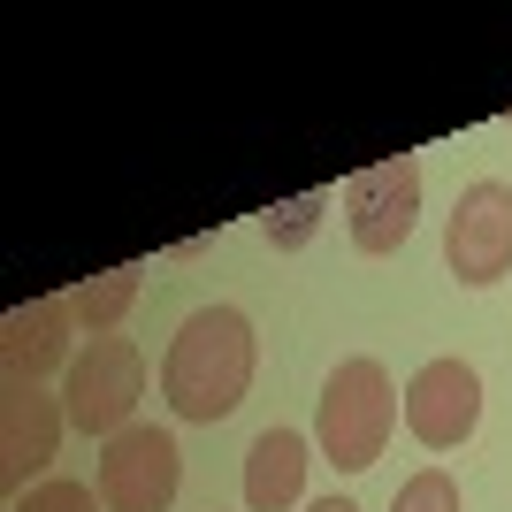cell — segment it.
<instances>
[{"label":"cell","instance_id":"obj_1","mask_svg":"<svg viewBox=\"0 0 512 512\" xmlns=\"http://www.w3.org/2000/svg\"><path fill=\"white\" fill-rule=\"evenodd\" d=\"M245 390H253V321L237 306H199L169 337L161 398L176 406V421H230Z\"/></svg>","mask_w":512,"mask_h":512},{"label":"cell","instance_id":"obj_2","mask_svg":"<svg viewBox=\"0 0 512 512\" xmlns=\"http://www.w3.org/2000/svg\"><path fill=\"white\" fill-rule=\"evenodd\" d=\"M390 428H398V390H390L383 360H337V375L321 383V406H314V444L337 474H367L383 459Z\"/></svg>","mask_w":512,"mask_h":512},{"label":"cell","instance_id":"obj_3","mask_svg":"<svg viewBox=\"0 0 512 512\" xmlns=\"http://www.w3.org/2000/svg\"><path fill=\"white\" fill-rule=\"evenodd\" d=\"M138 398H146V360L130 337H92L62 375V413L85 436H123L138 421Z\"/></svg>","mask_w":512,"mask_h":512},{"label":"cell","instance_id":"obj_4","mask_svg":"<svg viewBox=\"0 0 512 512\" xmlns=\"http://www.w3.org/2000/svg\"><path fill=\"white\" fill-rule=\"evenodd\" d=\"M176 482H184V451L169 428L130 421L123 436L100 444V505L107 512H169Z\"/></svg>","mask_w":512,"mask_h":512},{"label":"cell","instance_id":"obj_5","mask_svg":"<svg viewBox=\"0 0 512 512\" xmlns=\"http://www.w3.org/2000/svg\"><path fill=\"white\" fill-rule=\"evenodd\" d=\"M444 268L459 283H474V291L512 276V184L482 176V184L459 192V207L444 222Z\"/></svg>","mask_w":512,"mask_h":512},{"label":"cell","instance_id":"obj_6","mask_svg":"<svg viewBox=\"0 0 512 512\" xmlns=\"http://www.w3.org/2000/svg\"><path fill=\"white\" fill-rule=\"evenodd\" d=\"M344 222H352V245L360 253H398L421 222V161L413 153H390L375 169H360L344 184Z\"/></svg>","mask_w":512,"mask_h":512},{"label":"cell","instance_id":"obj_7","mask_svg":"<svg viewBox=\"0 0 512 512\" xmlns=\"http://www.w3.org/2000/svg\"><path fill=\"white\" fill-rule=\"evenodd\" d=\"M482 421V375L467 360H428L406 383V428L421 451H459Z\"/></svg>","mask_w":512,"mask_h":512},{"label":"cell","instance_id":"obj_8","mask_svg":"<svg viewBox=\"0 0 512 512\" xmlns=\"http://www.w3.org/2000/svg\"><path fill=\"white\" fill-rule=\"evenodd\" d=\"M69 413L46 398L39 383H8L0 390V482L8 490H31V474H46L54 444H62Z\"/></svg>","mask_w":512,"mask_h":512},{"label":"cell","instance_id":"obj_9","mask_svg":"<svg viewBox=\"0 0 512 512\" xmlns=\"http://www.w3.org/2000/svg\"><path fill=\"white\" fill-rule=\"evenodd\" d=\"M69 329H77V314H69V291L62 299H31L16 306V314L0 321V367H8V383H46L54 367L69 375Z\"/></svg>","mask_w":512,"mask_h":512},{"label":"cell","instance_id":"obj_10","mask_svg":"<svg viewBox=\"0 0 512 512\" xmlns=\"http://www.w3.org/2000/svg\"><path fill=\"white\" fill-rule=\"evenodd\" d=\"M306 436L299 428H268V436H253V451H245V505L253 512H291L306 490Z\"/></svg>","mask_w":512,"mask_h":512},{"label":"cell","instance_id":"obj_11","mask_svg":"<svg viewBox=\"0 0 512 512\" xmlns=\"http://www.w3.org/2000/svg\"><path fill=\"white\" fill-rule=\"evenodd\" d=\"M138 276H146V268H107V276H85L77 283V291H69V314L85 321L92 337H107V329H115V321L130 314V299H138Z\"/></svg>","mask_w":512,"mask_h":512},{"label":"cell","instance_id":"obj_12","mask_svg":"<svg viewBox=\"0 0 512 512\" xmlns=\"http://www.w3.org/2000/svg\"><path fill=\"white\" fill-rule=\"evenodd\" d=\"M321 214H329V192H299V199H283V207L260 214V230H268V245H276V253H299L306 237L321 230Z\"/></svg>","mask_w":512,"mask_h":512},{"label":"cell","instance_id":"obj_13","mask_svg":"<svg viewBox=\"0 0 512 512\" xmlns=\"http://www.w3.org/2000/svg\"><path fill=\"white\" fill-rule=\"evenodd\" d=\"M390 512H459V482H451L444 467H421V474H406V482H398Z\"/></svg>","mask_w":512,"mask_h":512},{"label":"cell","instance_id":"obj_14","mask_svg":"<svg viewBox=\"0 0 512 512\" xmlns=\"http://www.w3.org/2000/svg\"><path fill=\"white\" fill-rule=\"evenodd\" d=\"M16 512H107V505H100V490H85V482L54 474V482H39V490H23Z\"/></svg>","mask_w":512,"mask_h":512},{"label":"cell","instance_id":"obj_15","mask_svg":"<svg viewBox=\"0 0 512 512\" xmlns=\"http://www.w3.org/2000/svg\"><path fill=\"white\" fill-rule=\"evenodd\" d=\"M306 512H360L352 497H321V505H306Z\"/></svg>","mask_w":512,"mask_h":512}]
</instances>
